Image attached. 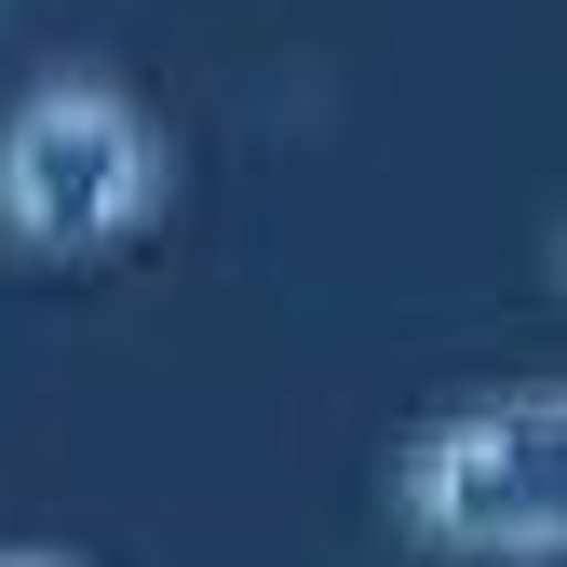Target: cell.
Here are the masks:
<instances>
[{
    "label": "cell",
    "instance_id": "1",
    "mask_svg": "<svg viewBox=\"0 0 567 567\" xmlns=\"http://www.w3.org/2000/svg\"><path fill=\"white\" fill-rule=\"evenodd\" d=\"M379 501L433 567H567V379L446 392L405 419Z\"/></svg>",
    "mask_w": 567,
    "mask_h": 567
},
{
    "label": "cell",
    "instance_id": "2",
    "mask_svg": "<svg viewBox=\"0 0 567 567\" xmlns=\"http://www.w3.org/2000/svg\"><path fill=\"white\" fill-rule=\"evenodd\" d=\"M163 189H176L163 109L109 68H41L0 109V244L41 270H109L122 244H150Z\"/></svg>",
    "mask_w": 567,
    "mask_h": 567
}]
</instances>
